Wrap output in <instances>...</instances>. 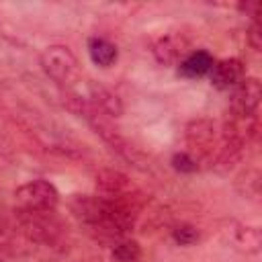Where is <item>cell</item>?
<instances>
[{"label": "cell", "mask_w": 262, "mask_h": 262, "mask_svg": "<svg viewBox=\"0 0 262 262\" xmlns=\"http://www.w3.org/2000/svg\"><path fill=\"white\" fill-rule=\"evenodd\" d=\"M70 209L88 229L115 242L127 237L135 223L133 211L111 203L100 194H74Z\"/></svg>", "instance_id": "1"}, {"label": "cell", "mask_w": 262, "mask_h": 262, "mask_svg": "<svg viewBox=\"0 0 262 262\" xmlns=\"http://www.w3.org/2000/svg\"><path fill=\"white\" fill-rule=\"evenodd\" d=\"M96 190L100 196L133 211V213H137L143 203L141 188L127 174L113 170V168H104L96 174Z\"/></svg>", "instance_id": "2"}, {"label": "cell", "mask_w": 262, "mask_h": 262, "mask_svg": "<svg viewBox=\"0 0 262 262\" xmlns=\"http://www.w3.org/2000/svg\"><path fill=\"white\" fill-rule=\"evenodd\" d=\"M14 201L16 209L20 211H55L59 203V192L53 182L45 178H35L14 190Z\"/></svg>", "instance_id": "3"}, {"label": "cell", "mask_w": 262, "mask_h": 262, "mask_svg": "<svg viewBox=\"0 0 262 262\" xmlns=\"http://www.w3.org/2000/svg\"><path fill=\"white\" fill-rule=\"evenodd\" d=\"M39 66L57 84H70L78 76V59L68 45H49L39 55Z\"/></svg>", "instance_id": "4"}, {"label": "cell", "mask_w": 262, "mask_h": 262, "mask_svg": "<svg viewBox=\"0 0 262 262\" xmlns=\"http://www.w3.org/2000/svg\"><path fill=\"white\" fill-rule=\"evenodd\" d=\"M18 211V223L29 239L39 244H55L61 233L63 225L55 217L53 211Z\"/></svg>", "instance_id": "5"}, {"label": "cell", "mask_w": 262, "mask_h": 262, "mask_svg": "<svg viewBox=\"0 0 262 262\" xmlns=\"http://www.w3.org/2000/svg\"><path fill=\"white\" fill-rule=\"evenodd\" d=\"M260 98H262L260 80L254 76H246L242 82H237L231 88L229 111L231 115H258Z\"/></svg>", "instance_id": "6"}, {"label": "cell", "mask_w": 262, "mask_h": 262, "mask_svg": "<svg viewBox=\"0 0 262 262\" xmlns=\"http://www.w3.org/2000/svg\"><path fill=\"white\" fill-rule=\"evenodd\" d=\"M215 131L217 129H215V125L209 119L190 121L186 125V143L190 145L192 151H199L201 156L213 160V156H215V151L219 147V141H217V133ZM192 151H188V154H192Z\"/></svg>", "instance_id": "7"}, {"label": "cell", "mask_w": 262, "mask_h": 262, "mask_svg": "<svg viewBox=\"0 0 262 262\" xmlns=\"http://www.w3.org/2000/svg\"><path fill=\"white\" fill-rule=\"evenodd\" d=\"M244 78H246V68H244V61L237 57H225L219 61L215 59L209 72V82L219 90H229Z\"/></svg>", "instance_id": "8"}, {"label": "cell", "mask_w": 262, "mask_h": 262, "mask_svg": "<svg viewBox=\"0 0 262 262\" xmlns=\"http://www.w3.org/2000/svg\"><path fill=\"white\" fill-rule=\"evenodd\" d=\"M186 49H188L186 39H184L182 35H176V33L162 35V37L154 43V47H151L154 57H156L162 66H176V68H178V63L188 55Z\"/></svg>", "instance_id": "9"}, {"label": "cell", "mask_w": 262, "mask_h": 262, "mask_svg": "<svg viewBox=\"0 0 262 262\" xmlns=\"http://www.w3.org/2000/svg\"><path fill=\"white\" fill-rule=\"evenodd\" d=\"M227 237L237 250H242L246 254H258L260 252L262 237H260V229L254 225H244V223L231 221L227 227Z\"/></svg>", "instance_id": "10"}, {"label": "cell", "mask_w": 262, "mask_h": 262, "mask_svg": "<svg viewBox=\"0 0 262 262\" xmlns=\"http://www.w3.org/2000/svg\"><path fill=\"white\" fill-rule=\"evenodd\" d=\"M213 63L215 57L207 49H194L188 51V55L178 63V74L186 80H199L203 76H209Z\"/></svg>", "instance_id": "11"}, {"label": "cell", "mask_w": 262, "mask_h": 262, "mask_svg": "<svg viewBox=\"0 0 262 262\" xmlns=\"http://www.w3.org/2000/svg\"><path fill=\"white\" fill-rule=\"evenodd\" d=\"M88 55L90 59L100 66V68H111L117 57H119V51H117V45L104 37H90L88 39Z\"/></svg>", "instance_id": "12"}, {"label": "cell", "mask_w": 262, "mask_h": 262, "mask_svg": "<svg viewBox=\"0 0 262 262\" xmlns=\"http://www.w3.org/2000/svg\"><path fill=\"white\" fill-rule=\"evenodd\" d=\"M111 256L115 262H139L141 260V246L131 237H123V239H117L113 244Z\"/></svg>", "instance_id": "13"}, {"label": "cell", "mask_w": 262, "mask_h": 262, "mask_svg": "<svg viewBox=\"0 0 262 262\" xmlns=\"http://www.w3.org/2000/svg\"><path fill=\"white\" fill-rule=\"evenodd\" d=\"M172 168L182 174H192L199 170V160L188 151H176L172 156Z\"/></svg>", "instance_id": "14"}, {"label": "cell", "mask_w": 262, "mask_h": 262, "mask_svg": "<svg viewBox=\"0 0 262 262\" xmlns=\"http://www.w3.org/2000/svg\"><path fill=\"white\" fill-rule=\"evenodd\" d=\"M172 237L178 246H192L199 239V229L190 223H180L172 229Z\"/></svg>", "instance_id": "15"}, {"label": "cell", "mask_w": 262, "mask_h": 262, "mask_svg": "<svg viewBox=\"0 0 262 262\" xmlns=\"http://www.w3.org/2000/svg\"><path fill=\"white\" fill-rule=\"evenodd\" d=\"M248 41H250V45H252L256 51L260 49V45H262V35H260V23H258V18L250 20V27H248Z\"/></svg>", "instance_id": "16"}]
</instances>
